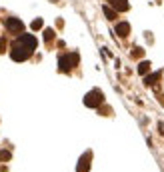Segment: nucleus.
<instances>
[{"label":"nucleus","mask_w":164,"mask_h":172,"mask_svg":"<svg viewBox=\"0 0 164 172\" xmlns=\"http://www.w3.org/2000/svg\"><path fill=\"white\" fill-rule=\"evenodd\" d=\"M90 158H92L90 152L82 154V158H80V162H78V172H88V168H90Z\"/></svg>","instance_id":"obj_6"},{"label":"nucleus","mask_w":164,"mask_h":172,"mask_svg":"<svg viewBox=\"0 0 164 172\" xmlns=\"http://www.w3.org/2000/svg\"><path fill=\"white\" fill-rule=\"evenodd\" d=\"M30 54H32V50H28L26 46L18 44V42H16V46L10 50V58H12L14 62H24V60H28Z\"/></svg>","instance_id":"obj_1"},{"label":"nucleus","mask_w":164,"mask_h":172,"mask_svg":"<svg viewBox=\"0 0 164 172\" xmlns=\"http://www.w3.org/2000/svg\"><path fill=\"white\" fill-rule=\"evenodd\" d=\"M18 44L26 46L28 50H36V44H38V42H36V38H34L32 34H22V36L18 38Z\"/></svg>","instance_id":"obj_5"},{"label":"nucleus","mask_w":164,"mask_h":172,"mask_svg":"<svg viewBox=\"0 0 164 172\" xmlns=\"http://www.w3.org/2000/svg\"><path fill=\"white\" fill-rule=\"evenodd\" d=\"M102 10H104V14H106V18H108V20H116V10H114L112 6L104 4V6H102Z\"/></svg>","instance_id":"obj_9"},{"label":"nucleus","mask_w":164,"mask_h":172,"mask_svg":"<svg viewBox=\"0 0 164 172\" xmlns=\"http://www.w3.org/2000/svg\"><path fill=\"white\" fill-rule=\"evenodd\" d=\"M40 28H42V18H36L32 22V30H40Z\"/></svg>","instance_id":"obj_13"},{"label":"nucleus","mask_w":164,"mask_h":172,"mask_svg":"<svg viewBox=\"0 0 164 172\" xmlns=\"http://www.w3.org/2000/svg\"><path fill=\"white\" fill-rule=\"evenodd\" d=\"M128 32H130V24L128 22H118L116 24V34L118 36H122V38H124V36H128Z\"/></svg>","instance_id":"obj_8"},{"label":"nucleus","mask_w":164,"mask_h":172,"mask_svg":"<svg viewBox=\"0 0 164 172\" xmlns=\"http://www.w3.org/2000/svg\"><path fill=\"white\" fill-rule=\"evenodd\" d=\"M148 70H150V62H146V60H144V62H140V64H138V74H146Z\"/></svg>","instance_id":"obj_10"},{"label":"nucleus","mask_w":164,"mask_h":172,"mask_svg":"<svg viewBox=\"0 0 164 172\" xmlns=\"http://www.w3.org/2000/svg\"><path fill=\"white\" fill-rule=\"evenodd\" d=\"M132 54H134V56H142V54H144V50H142V48H140V46H136V48H134V52H132Z\"/></svg>","instance_id":"obj_14"},{"label":"nucleus","mask_w":164,"mask_h":172,"mask_svg":"<svg viewBox=\"0 0 164 172\" xmlns=\"http://www.w3.org/2000/svg\"><path fill=\"white\" fill-rule=\"evenodd\" d=\"M110 6L114 10H118V12H126V10L130 8L128 6V0H110Z\"/></svg>","instance_id":"obj_7"},{"label":"nucleus","mask_w":164,"mask_h":172,"mask_svg":"<svg viewBox=\"0 0 164 172\" xmlns=\"http://www.w3.org/2000/svg\"><path fill=\"white\" fill-rule=\"evenodd\" d=\"M4 46H6V38H0V52H4Z\"/></svg>","instance_id":"obj_16"},{"label":"nucleus","mask_w":164,"mask_h":172,"mask_svg":"<svg viewBox=\"0 0 164 172\" xmlns=\"http://www.w3.org/2000/svg\"><path fill=\"white\" fill-rule=\"evenodd\" d=\"M6 28H8V32H12V34H20V32L24 30V24H22V20H18V18H8Z\"/></svg>","instance_id":"obj_4"},{"label":"nucleus","mask_w":164,"mask_h":172,"mask_svg":"<svg viewBox=\"0 0 164 172\" xmlns=\"http://www.w3.org/2000/svg\"><path fill=\"white\" fill-rule=\"evenodd\" d=\"M102 100H104V96H102L100 90H92L84 96V104L88 106V108H98V106L102 104Z\"/></svg>","instance_id":"obj_2"},{"label":"nucleus","mask_w":164,"mask_h":172,"mask_svg":"<svg viewBox=\"0 0 164 172\" xmlns=\"http://www.w3.org/2000/svg\"><path fill=\"white\" fill-rule=\"evenodd\" d=\"M78 62V54H64L58 58V68L62 72H70V68Z\"/></svg>","instance_id":"obj_3"},{"label":"nucleus","mask_w":164,"mask_h":172,"mask_svg":"<svg viewBox=\"0 0 164 172\" xmlns=\"http://www.w3.org/2000/svg\"><path fill=\"white\" fill-rule=\"evenodd\" d=\"M10 158V152H0V160H8Z\"/></svg>","instance_id":"obj_15"},{"label":"nucleus","mask_w":164,"mask_h":172,"mask_svg":"<svg viewBox=\"0 0 164 172\" xmlns=\"http://www.w3.org/2000/svg\"><path fill=\"white\" fill-rule=\"evenodd\" d=\"M158 78H160V72H158V74H152V76H146V84H148V86H152V84H154L156 80H158Z\"/></svg>","instance_id":"obj_11"},{"label":"nucleus","mask_w":164,"mask_h":172,"mask_svg":"<svg viewBox=\"0 0 164 172\" xmlns=\"http://www.w3.org/2000/svg\"><path fill=\"white\" fill-rule=\"evenodd\" d=\"M158 130H160V134L164 136V122H158Z\"/></svg>","instance_id":"obj_17"},{"label":"nucleus","mask_w":164,"mask_h":172,"mask_svg":"<svg viewBox=\"0 0 164 172\" xmlns=\"http://www.w3.org/2000/svg\"><path fill=\"white\" fill-rule=\"evenodd\" d=\"M52 38H54V30H52V28H46V30H44V40L50 42Z\"/></svg>","instance_id":"obj_12"}]
</instances>
